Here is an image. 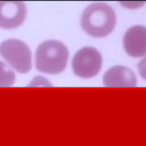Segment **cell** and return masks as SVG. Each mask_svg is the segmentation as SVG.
<instances>
[{"instance_id":"obj_1","label":"cell","mask_w":146,"mask_h":146,"mask_svg":"<svg viewBox=\"0 0 146 146\" xmlns=\"http://www.w3.org/2000/svg\"><path fill=\"white\" fill-rule=\"evenodd\" d=\"M80 24L83 30L95 38H102L110 34L116 24V16L108 5L96 2L88 6L83 11Z\"/></svg>"},{"instance_id":"obj_2","label":"cell","mask_w":146,"mask_h":146,"mask_svg":"<svg viewBox=\"0 0 146 146\" xmlns=\"http://www.w3.org/2000/svg\"><path fill=\"white\" fill-rule=\"evenodd\" d=\"M68 54L67 48L61 42L56 40L44 41L36 50V68L47 74L60 73L66 66Z\"/></svg>"},{"instance_id":"obj_3","label":"cell","mask_w":146,"mask_h":146,"mask_svg":"<svg viewBox=\"0 0 146 146\" xmlns=\"http://www.w3.org/2000/svg\"><path fill=\"white\" fill-rule=\"evenodd\" d=\"M0 54L17 71L29 72L31 68V53L28 46L17 39H9L0 44Z\"/></svg>"},{"instance_id":"obj_4","label":"cell","mask_w":146,"mask_h":146,"mask_svg":"<svg viewBox=\"0 0 146 146\" xmlns=\"http://www.w3.org/2000/svg\"><path fill=\"white\" fill-rule=\"evenodd\" d=\"M102 64L100 53L92 47H84L79 50L72 60L74 74L83 78H90L96 75Z\"/></svg>"},{"instance_id":"obj_5","label":"cell","mask_w":146,"mask_h":146,"mask_svg":"<svg viewBox=\"0 0 146 146\" xmlns=\"http://www.w3.org/2000/svg\"><path fill=\"white\" fill-rule=\"evenodd\" d=\"M26 13V6L23 2L0 1V27L11 29L19 26Z\"/></svg>"},{"instance_id":"obj_6","label":"cell","mask_w":146,"mask_h":146,"mask_svg":"<svg viewBox=\"0 0 146 146\" xmlns=\"http://www.w3.org/2000/svg\"><path fill=\"white\" fill-rule=\"evenodd\" d=\"M123 46L126 52L133 57L146 54V27L136 25L130 27L125 33Z\"/></svg>"},{"instance_id":"obj_7","label":"cell","mask_w":146,"mask_h":146,"mask_svg":"<svg viewBox=\"0 0 146 146\" xmlns=\"http://www.w3.org/2000/svg\"><path fill=\"white\" fill-rule=\"evenodd\" d=\"M103 82L110 87H133L137 84L134 72L124 66H115L108 69L103 76Z\"/></svg>"},{"instance_id":"obj_8","label":"cell","mask_w":146,"mask_h":146,"mask_svg":"<svg viewBox=\"0 0 146 146\" xmlns=\"http://www.w3.org/2000/svg\"><path fill=\"white\" fill-rule=\"evenodd\" d=\"M14 71L3 62L0 61V87H9L15 82Z\"/></svg>"},{"instance_id":"obj_9","label":"cell","mask_w":146,"mask_h":146,"mask_svg":"<svg viewBox=\"0 0 146 146\" xmlns=\"http://www.w3.org/2000/svg\"><path fill=\"white\" fill-rule=\"evenodd\" d=\"M137 68L141 78L146 80V56L138 63Z\"/></svg>"},{"instance_id":"obj_10","label":"cell","mask_w":146,"mask_h":146,"mask_svg":"<svg viewBox=\"0 0 146 146\" xmlns=\"http://www.w3.org/2000/svg\"><path fill=\"white\" fill-rule=\"evenodd\" d=\"M47 80L45 79L43 77L37 76L34 77V78L31 82L30 86H47L48 84Z\"/></svg>"}]
</instances>
